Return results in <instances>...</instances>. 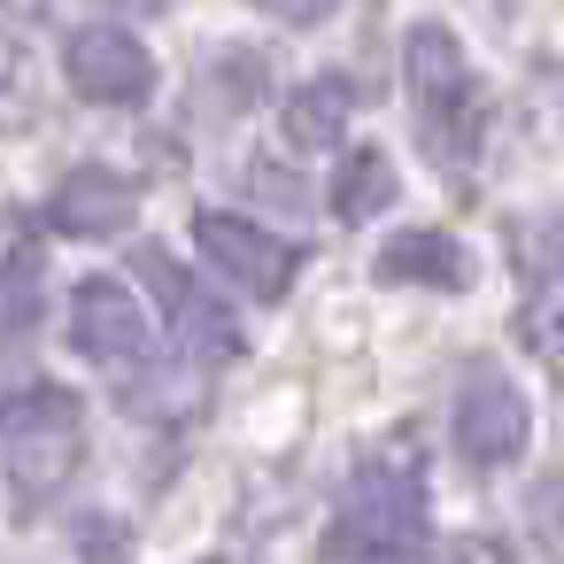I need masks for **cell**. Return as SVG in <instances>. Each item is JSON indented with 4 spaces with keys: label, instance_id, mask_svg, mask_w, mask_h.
<instances>
[{
    "label": "cell",
    "instance_id": "cell-5",
    "mask_svg": "<svg viewBox=\"0 0 564 564\" xmlns=\"http://www.w3.org/2000/svg\"><path fill=\"white\" fill-rule=\"evenodd\" d=\"M194 248L240 286V294H256V302H279L286 286H294V248L279 240V232H263L256 217H232V209H194Z\"/></svg>",
    "mask_w": 564,
    "mask_h": 564
},
{
    "label": "cell",
    "instance_id": "cell-10",
    "mask_svg": "<svg viewBox=\"0 0 564 564\" xmlns=\"http://www.w3.org/2000/svg\"><path fill=\"white\" fill-rule=\"evenodd\" d=\"M379 279H387V286H448V294H464V286H471V256H464L456 232L410 225V232H394V240L379 248Z\"/></svg>",
    "mask_w": 564,
    "mask_h": 564
},
{
    "label": "cell",
    "instance_id": "cell-13",
    "mask_svg": "<svg viewBox=\"0 0 564 564\" xmlns=\"http://www.w3.org/2000/svg\"><path fill=\"white\" fill-rule=\"evenodd\" d=\"M40 256L32 248H17L9 263H0V340H24L32 325H40Z\"/></svg>",
    "mask_w": 564,
    "mask_h": 564
},
{
    "label": "cell",
    "instance_id": "cell-9",
    "mask_svg": "<svg viewBox=\"0 0 564 564\" xmlns=\"http://www.w3.org/2000/svg\"><path fill=\"white\" fill-rule=\"evenodd\" d=\"M47 217H55V232H70V240H124L132 217H140V194H132V178H117L109 163H78V171L55 186Z\"/></svg>",
    "mask_w": 564,
    "mask_h": 564
},
{
    "label": "cell",
    "instance_id": "cell-4",
    "mask_svg": "<svg viewBox=\"0 0 564 564\" xmlns=\"http://www.w3.org/2000/svg\"><path fill=\"white\" fill-rule=\"evenodd\" d=\"M63 78L78 101H101V109H140L155 94V55L124 32V24H78L63 40Z\"/></svg>",
    "mask_w": 564,
    "mask_h": 564
},
{
    "label": "cell",
    "instance_id": "cell-1",
    "mask_svg": "<svg viewBox=\"0 0 564 564\" xmlns=\"http://www.w3.org/2000/svg\"><path fill=\"white\" fill-rule=\"evenodd\" d=\"M402 86H410L425 155L448 163V171H464L471 148H479V78L464 63V40L448 24H410V40H402Z\"/></svg>",
    "mask_w": 564,
    "mask_h": 564
},
{
    "label": "cell",
    "instance_id": "cell-3",
    "mask_svg": "<svg viewBox=\"0 0 564 564\" xmlns=\"http://www.w3.org/2000/svg\"><path fill=\"white\" fill-rule=\"evenodd\" d=\"M0 441H9V471L17 487L47 495L55 479H70L78 464V394L63 387H24L0 402Z\"/></svg>",
    "mask_w": 564,
    "mask_h": 564
},
{
    "label": "cell",
    "instance_id": "cell-14",
    "mask_svg": "<svg viewBox=\"0 0 564 564\" xmlns=\"http://www.w3.org/2000/svg\"><path fill=\"white\" fill-rule=\"evenodd\" d=\"M525 525H533L541 549H564V456L533 479V495H525Z\"/></svg>",
    "mask_w": 564,
    "mask_h": 564
},
{
    "label": "cell",
    "instance_id": "cell-12",
    "mask_svg": "<svg viewBox=\"0 0 564 564\" xmlns=\"http://www.w3.org/2000/svg\"><path fill=\"white\" fill-rule=\"evenodd\" d=\"M394 163H387V148H348V163L333 171V209L348 217V225H371L379 209H394Z\"/></svg>",
    "mask_w": 564,
    "mask_h": 564
},
{
    "label": "cell",
    "instance_id": "cell-15",
    "mask_svg": "<svg viewBox=\"0 0 564 564\" xmlns=\"http://www.w3.org/2000/svg\"><path fill=\"white\" fill-rule=\"evenodd\" d=\"M518 333H525V348L564 379V294H541V302L525 310V325H518Z\"/></svg>",
    "mask_w": 564,
    "mask_h": 564
},
{
    "label": "cell",
    "instance_id": "cell-11",
    "mask_svg": "<svg viewBox=\"0 0 564 564\" xmlns=\"http://www.w3.org/2000/svg\"><path fill=\"white\" fill-rule=\"evenodd\" d=\"M348 117H356V86L348 78H302L294 94H286V109H279V124H286V140L302 148V155H317V148H333L340 132H348Z\"/></svg>",
    "mask_w": 564,
    "mask_h": 564
},
{
    "label": "cell",
    "instance_id": "cell-8",
    "mask_svg": "<svg viewBox=\"0 0 564 564\" xmlns=\"http://www.w3.org/2000/svg\"><path fill=\"white\" fill-rule=\"evenodd\" d=\"M448 433H456V456L471 471H502L525 448V394L502 371H471L464 394H456V410H448Z\"/></svg>",
    "mask_w": 564,
    "mask_h": 564
},
{
    "label": "cell",
    "instance_id": "cell-6",
    "mask_svg": "<svg viewBox=\"0 0 564 564\" xmlns=\"http://www.w3.org/2000/svg\"><path fill=\"white\" fill-rule=\"evenodd\" d=\"M70 348L101 371H140L148 364V310L124 279H78L70 286Z\"/></svg>",
    "mask_w": 564,
    "mask_h": 564
},
{
    "label": "cell",
    "instance_id": "cell-2",
    "mask_svg": "<svg viewBox=\"0 0 564 564\" xmlns=\"http://www.w3.org/2000/svg\"><path fill=\"white\" fill-rule=\"evenodd\" d=\"M425 549V487L410 464H364L333 510V533H325V556L340 564H394V556H417Z\"/></svg>",
    "mask_w": 564,
    "mask_h": 564
},
{
    "label": "cell",
    "instance_id": "cell-7",
    "mask_svg": "<svg viewBox=\"0 0 564 564\" xmlns=\"http://www.w3.org/2000/svg\"><path fill=\"white\" fill-rule=\"evenodd\" d=\"M140 279L155 286L163 325H171V340H178V356H186V364H209V371H217V364H232V356H240V325L225 317V302H217V294H202L171 256H155V248H148V256H140Z\"/></svg>",
    "mask_w": 564,
    "mask_h": 564
}]
</instances>
